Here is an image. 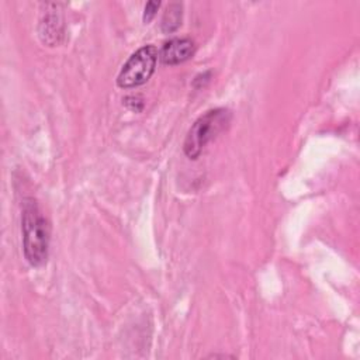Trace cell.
<instances>
[{"label": "cell", "instance_id": "obj_6", "mask_svg": "<svg viewBox=\"0 0 360 360\" xmlns=\"http://www.w3.org/2000/svg\"><path fill=\"white\" fill-rule=\"evenodd\" d=\"M181 17H183V4L181 3H170L166 7V11L163 13L160 28L165 34H172L179 30L181 25Z\"/></svg>", "mask_w": 360, "mask_h": 360}, {"label": "cell", "instance_id": "obj_3", "mask_svg": "<svg viewBox=\"0 0 360 360\" xmlns=\"http://www.w3.org/2000/svg\"><path fill=\"white\" fill-rule=\"evenodd\" d=\"M159 51L155 45H143L136 49L122 65L117 84L121 89H132L146 83L155 72Z\"/></svg>", "mask_w": 360, "mask_h": 360}, {"label": "cell", "instance_id": "obj_2", "mask_svg": "<svg viewBox=\"0 0 360 360\" xmlns=\"http://www.w3.org/2000/svg\"><path fill=\"white\" fill-rule=\"evenodd\" d=\"M231 111L228 108H212L200 115L190 127L183 150L187 158L197 159L204 148L214 141L231 122Z\"/></svg>", "mask_w": 360, "mask_h": 360}, {"label": "cell", "instance_id": "obj_1", "mask_svg": "<svg viewBox=\"0 0 360 360\" xmlns=\"http://www.w3.org/2000/svg\"><path fill=\"white\" fill-rule=\"evenodd\" d=\"M21 232L22 250L27 262L34 267L42 266L48 259L49 228L32 198H25L22 202Z\"/></svg>", "mask_w": 360, "mask_h": 360}, {"label": "cell", "instance_id": "obj_4", "mask_svg": "<svg viewBox=\"0 0 360 360\" xmlns=\"http://www.w3.org/2000/svg\"><path fill=\"white\" fill-rule=\"evenodd\" d=\"M45 13L42 14L38 25L39 38L44 44L53 46L63 35V20L58 13L56 4H45Z\"/></svg>", "mask_w": 360, "mask_h": 360}, {"label": "cell", "instance_id": "obj_5", "mask_svg": "<svg viewBox=\"0 0 360 360\" xmlns=\"http://www.w3.org/2000/svg\"><path fill=\"white\" fill-rule=\"evenodd\" d=\"M195 51L194 41L190 38H172L159 51V59L165 65H179L188 60Z\"/></svg>", "mask_w": 360, "mask_h": 360}, {"label": "cell", "instance_id": "obj_7", "mask_svg": "<svg viewBox=\"0 0 360 360\" xmlns=\"http://www.w3.org/2000/svg\"><path fill=\"white\" fill-rule=\"evenodd\" d=\"M159 6H160V1H148L145 4V8H143V21L145 22H149L155 17Z\"/></svg>", "mask_w": 360, "mask_h": 360}]
</instances>
